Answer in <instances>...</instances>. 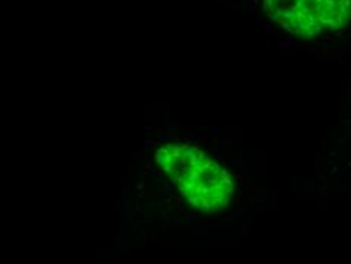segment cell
Returning <instances> with one entry per match:
<instances>
[{
	"mask_svg": "<svg viewBox=\"0 0 351 264\" xmlns=\"http://www.w3.org/2000/svg\"><path fill=\"white\" fill-rule=\"evenodd\" d=\"M270 17L289 33L312 38L348 24L350 0H263Z\"/></svg>",
	"mask_w": 351,
	"mask_h": 264,
	"instance_id": "cell-1",
	"label": "cell"
}]
</instances>
